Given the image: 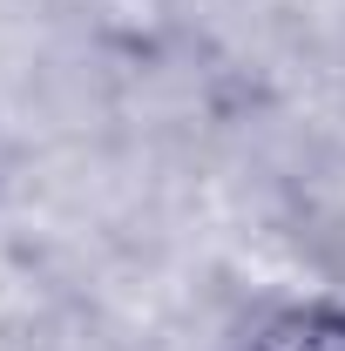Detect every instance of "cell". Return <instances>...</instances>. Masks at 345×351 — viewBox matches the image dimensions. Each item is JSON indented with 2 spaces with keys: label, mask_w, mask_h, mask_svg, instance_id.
<instances>
[{
  "label": "cell",
  "mask_w": 345,
  "mask_h": 351,
  "mask_svg": "<svg viewBox=\"0 0 345 351\" xmlns=\"http://www.w3.org/2000/svg\"><path fill=\"white\" fill-rule=\"evenodd\" d=\"M230 351H345V304L339 298H285L244 317Z\"/></svg>",
  "instance_id": "cell-1"
}]
</instances>
